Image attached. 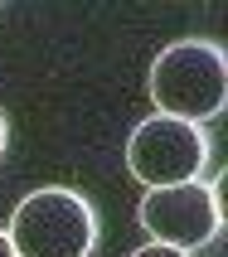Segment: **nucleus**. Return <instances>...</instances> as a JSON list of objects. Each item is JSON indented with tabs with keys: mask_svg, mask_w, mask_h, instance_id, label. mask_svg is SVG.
<instances>
[{
	"mask_svg": "<svg viewBox=\"0 0 228 257\" xmlns=\"http://www.w3.org/2000/svg\"><path fill=\"white\" fill-rule=\"evenodd\" d=\"M151 102L160 116L214 121L228 102V54L214 39H175L151 63Z\"/></svg>",
	"mask_w": 228,
	"mask_h": 257,
	"instance_id": "nucleus-1",
	"label": "nucleus"
},
{
	"mask_svg": "<svg viewBox=\"0 0 228 257\" xmlns=\"http://www.w3.org/2000/svg\"><path fill=\"white\" fill-rule=\"evenodd\" d=\"M15 257H92L97 247V209L63 185H44L15 204L5 223Z\"/></svg>",
	"mask_w": 228,
	"mask_h": 257,
	"instance_id": "nucleus-2",
	"label": "nucleus"
},
{
	"mask_svg": "<svg viewBox=\"0 0 228 257\" xmlns=\"http://www.w3.org/2000/svg\"><path fill=\"white\" fill-rule=\"evenodd\" d=\"M209 136L194 121H180V116H146L141 126L131 131L127 141V170L141 180L146 189L160 185H185V180H199L204 165H209Z\"/></svg>",
	"mask_w": 228,
	"mask_h": 257,
	"instance_id": "nucleus-3",
	"label": "nucleus"
},
{
	"mask_svg": "<svg viewBox=\"0 0 228 257\" xmlns=\"http://www.w3.org/2000/svg\"><path fill=\"white\" fill-rule=\"evenodd\" d=\"M136 223L151 233V243L194 252V247L214 243L218 228H223L218 185H209V180H185V185L146 189L141 204H136Z\"/></svg>",
	"mask_w": 228,
	"mask_h": 257,
	"instance_id": "nucleus-4",
	"label": "nucleus"
},
{
	"mask_svg": "<svg viewBox=\"0 0 228 257\" xmlns=\"http://www.w3.org/2000/svg\"><path fill=\"white\" fill-rule=\"evenodd\" d=\"M131 257H194V252H180V247H165V243H146V247H136Z\"/></svg>",
	"mask_w": 228,
	"mask_h": 257,
	"instance_id": "nucleus-5",
	"label": "nucleus"
},
{
	"mask_svg": "<svg viewBox=\"0 0 228 257\" xmlns=\"http://www.w3.org/2000/svg\"><path fill=\"white\" fill-rule=\"evenodd\" d=\"M5 146H10V121H5V112H0V156H5Z\"/></svg>",
	"mask_w": 228,
	"mask_h": 257,
	"instance_id": "nucleus-6",
	"label": "nucleus"
},
{
	"mask_svg": "<svg viewBox=\"0 0 228 257\" xmlns=\"http://www.w3.org/2000/svg\"><path fill=\"white\" fill-rule=\"evenodd\" d=\"M0 257H15V243H10V233L0 228Z\"/></svg>",
	"mask_w": 228,
	"mask_h": 257,
	"instance_id": "nucleus-7",
	"label": "nucleus"
}]
</instances>
